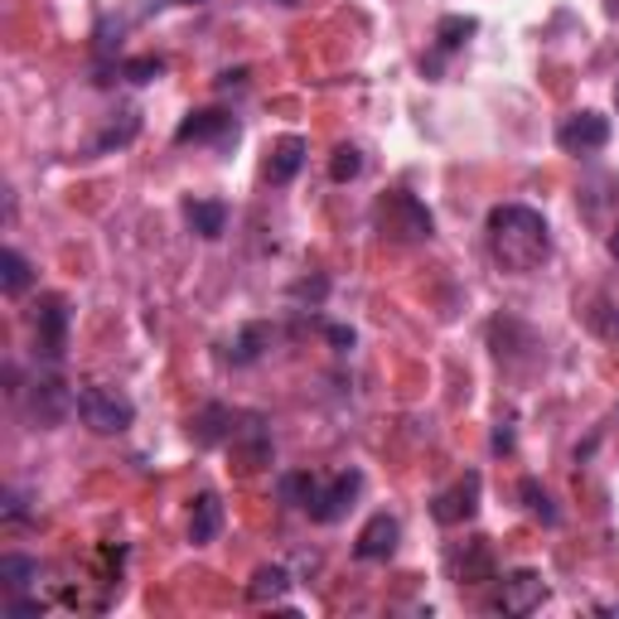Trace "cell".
Here are the masks:
<instances>
[{"label":"cell","instance_id":"cell-18","mask_svg":"<svg viewBox=\"0 0 619 619\" xmlns=\"http://www.w3.org/2000/svg\"><path fill=\"white\" fill-rule=\"evenodd\" d=\"M0 286H6V295H24V291H30V262H24L16 247L0 252Z\"/></svg>","mask_w":619,"mask_h":619},{"label":"cell","instance_id":"cell-2","mask_svg":"<svg viewBox=\"0 0 619 619\" xmlns=\"http://www.w3.org/2000/svg\"><path fill=\"white\" fill-rule=\"evenodd\" d=\"M78 416H82V426L97 431V435H117V431H126L136 421V406H131L126 392L92 383V387L78 392Z\"/></svg>","mask_w":619,"mask_h":619},{"label":"cell","instance_id":"cell-21","mask_svg":"<svg viewBox=\"0 0 619 619\" xmlns=\"http://www.w3.org/2000/svg\"><path fill=\"white\" fill-rule=\"evenodd\" d=\"M140 131V111H121V121H111L102 136H97V150H111V146H131Z\"/></svg>","mask_w":619,"mask_h":619},{"label":"cell","instance_id":"cell-5","mask_svg":"<svg viewBox=\"0 0 619 619\" xmlns=\"http://www.w3.org/2000/svg\"><path fill=\"white\" fill-rule=\"evenodd\" d=\"M73 406H78L73 392H68L59 377H35V383H30V397H24V416H30L39 431H53V426H63Z\"/></svg>","mask_w":619,"mask_h":619},{"label":"cell","instance_id":"cell-27","mask_svg":"<svg viewBox=\"0 0 619 619\" xmlns=\"http://www.w3.org/2000/svg\"><path fill=\"white\" fill-rule=\"evenodd\" d=\"M39 610H45L39 600H10V605H6V615H39Z\"/></svg>","mask_w":619,"mask_h":619},{"label":"cell","instance_id":"cell-20","mask_svg":"<svg viewBox=\"0 0 619 619\" xmlns=\"http://www.w3.org/2000/svg\"><path fill=\"white\" fill-rule=\"evenodd\" d=\"M315 489H320V480H310V474H281L276 494L286 499L291 509H310V499H315Z\"/></svg>","mask_w":619,"mask_h":619},{"label":"cell","instance_id":"cell-9","mask_svg":"<svg viewBox=\"0 0 619 619\" xmlns=\"http://www.w3.org/2000/svg\"><path fill=\"white\" fill-rule=\"evenodd\" d=\"M542 600H547L542 571H509L499 581V610L503 615H532Z\"/></svg>","mask_w":619,"mask_h":619},{"label":"cell","instance_id":"cell-16","mask_svg":"<svg viewBox=\"0 0 619 619\" xmlns=\"http://www.w3.org/2000/svg\"><path fill=\"white\" fill-rule=\"evenodd\" d=\"M228 131H233V117H223V111H189V117L179 121L175 140L189 146V140H214V136H228Z\"/></svg>","mask_w":619,"mask_h":619},{"label":"cell","instance_id":"cell-11","mask_svg":"<svg viewBox=\"0 0 619 619\" xmlns=\"http://www.w3.org/2000/svg\"><path fill=\"white\" fill-rule=\"evenodd\" d=\"M233 455H237V470L252 474L272 460V435L262 431V421H247V426L233 431Z\"/></svg>","mask_w":619,"mask_h":619},{"label":"cell","instance_id":"cell-8","mask_svg":"<svg viewBox=\"0 0 619 619\" xmlns=\"http://www.w3.org/2000/svg\"><path fill=\"white\" fill-rule=\"evenodd\" d=\"M480 513V474H460L455 484L445 489V494H435L431 503V518L435 523H445V528H460V523H470V518Z\"/></svg>","mask_w":619,"mask_h":619},{"label":"cell","instance_id":"cell-6","mask_svg":"<svg viewBox=\"0 0 619 619\" xmlns=\"http://www.w3.org/2000/svg\"><path fill=\"white\" fill-rule=\"evenodd\" d=\"M363 494V474L358 470H344V474H334L330 484H320L315 489V499H310V518L315 523H340V518L354 509V499Z\"/></svg>","mask_w":619,"mask_h":619},{"label":"cell","instance_id":"cell-26","mask_svg":"<svg viewBox=\"0 0 619 619\" xmlns=\"http://www.w3.org/2000/svg\"><path fill=\"white\" fill-rule=\"evenodd\" d=\"M165 73V63L155 59V53H146V59H131V63H121V78L126 82H150V78H160Z\"/></svg>","mask_w":619,"mask_h":619},{"label":"cell","instance_id":"cell-28","mask_svg":"<svg viewBox=\"0 0 619 619\" xmlns=\"http://www.w3.org/2000/svg\"><path fill=\"white\" fill-rule=\"evenodd\" d=\"M610 257H615V262H619V228H615V233H610Z\"/></svg>","mask_w":619,"mask_h":619},{"label":"cell","instance_id":"cell-14","mask_svg":"<svg viewBox=\"0 0 619 619\" xmlns=\"http://www.w3.org/2000/svg\"><path fill=\"white\" fill-rule=\"evenodd\" d=\"M305 140L301 136H286V140H276L272 146V160H266V179L272 185H291L295 175H301V165H305Z\"/></svg>","mask_w":619,"mask_h":619},{"label":"cell","instance_id":"cell-7","mask_svg":"<svg viewBox=\"0 0 619 619\" xmlns=\"http://www.w3.org/2000/svg\"><path fill=\"white\" fill-rule=\"evenodd\" d=\"M557 146L567 155H596L610 146V117H600V111H576L557 126Z\"/></svg>","mask_w":619,"mask_h":619},{"label":"cell","instance_id":"cell-25","mask_svg":"<svg viewBox=\"0 0 619 619\" xmlns=\"http://www.w3.org/2000/svg\"><path fill=\"white\" fill-rule=\"evenodd\" d=\"M474 30H480V24H474L470 16H445V20H441V30H435V39H441V49H460Z\"/></svg>","mask_w":619,"mask_h":619},{"label":"cell","instance_id":"cell-31","mask_svg":"<svg viewBox=\"0 0 619 619\" xmlns=\"http://www.w3.org/2000/svg\"><path fill=\"white\" fill-rule=\"evenodd\" d=\"M281 6H295V0H281Z\"/></svg>","mask_w":619,"mask_h":619},{"label":"cell","instance_id":"cell-13","mask_svg":"<svg viewBox=\"0 0 619 619\" xmlns=\"http://www.w3.org/2000/svg\"><path fill=\"white\" fill-rule=\"evenodd\" d=\"M218 532H223V499L199 494L194 499V513H189V542L208 547V542H218Z\"/></svg>","mask_w":619,"mask_h":619},{"label":"cell","instance_id":"cell-30","mask_svg":"<svg viewBox=\"0 0 619 619\" xmlns=\"http://www.w3.org/2000/svg\"><path fill=\"white\" fill-rule=\"evenodd\" d=\"M185 6H199V0H185Z\"/></svg>","mask_w":619,"mask_h":619},{"label":"cell","instance_id":"cell-19","mask_svg":"<svg viewBox=\"0 0 619 619\" xmlns=\"http://www.w3.org/2000/svg\"><path fill=\"white\" fill-rule=\"evenodd\" d=\"M0 581H6V590H24V586H35V581H39V561L6 552V557H0Z\"/></svg>","mask_w":619,"mask_h":619},{"label":"cell","instance_id":"cell-1","mask_svg":"<svg viewBox=\"0 0 619 619\" xmlns=\"http://www.w3.org/2000/svg\"><path fill=\"white\" fill-rule=\"evenodd\" d=\"M489 252L503 272H532L552 257V233L547 218L528 204H499L489 214Z\"/></svg>","mask_w":619,"mask_h":619},{"label":"cell","instance_id":"cell-4","mask_svg":"<svg viewBox=\"0 0 619 619\" xmlns=\"http://www.w3.org/2000/svg\"><path fill=\"white\" fill-rule=\"evenodd\" d=\"M35 354L59 363L63 348H68V301L63 295H45V301L35 305Z\"/></svg>","mask_w":619,"mask_h":619},{"label":"cell","instance_id":"cell-23","mask_svg":"<svg viewBox=\"0 0 619 619\" xmlns=\"http://www.w3.org/2000/svg\"><path fill=\"white\" fill-rule=\"evenodd\" d=\"M518 494H523L528 499V513L532 518H542V523H557V509H552V494H547V489L538 484V480H523V484H518Z\"/></svg>","mask_w":619,"mask_h":619},{"label":"cell","instance_id":"cell-3","mask_svg":"<svg viewBox=\"0 0 619 619\" xmlns=\"http://www.w3.org/2000/svg\"><path fill=\"white\" fill-rule=\"evenodd\" d=\"M377 228H383L387 237H397V243H426V237L435 233V218L431 208L416 199V194H387L383 204H377Z\"/></svg>","mask_w":619,"mask_h":619},{"label":"cell","instance_id":"cell-12","mask_svg":"<svg viewBox=\"0 0 619 619\" xmlns=\"http://www.w3.org/2000/svg\"><path fill=\"white\" fill-rule=\"evenodd\" d=\"M233 412L228 406H218V402H208V406H199L194 412V421H189V435H194V445H223V441H233Z\"/></svg>","mask_w":619,"mask_h":619},{"label":"cell","instance_id":"cell-17","mask_svg":"<svg viewBox=\"0 0 619 619\" xmlns=\"http://www.w3.org/2000/svg\"><path fill=\"white\" fill-rule=\"evenodd\" d=\"M291 590V576H286V567H257L252 571V581H247V596L252 600H281Z\"/></svg>","mask_w":619,"mask_h":619},{"label":"cell","instance_id":"cell-15","mask_svg":"<svg viewBox=\"0 0 619 619\" xmlns=\"http://www.w3.org/2000/svg\"><path fill=\"white\" fill-rule=\"evenodd\" d=\"M185 223L199 237H208V243H214V237H223V228H228V208H223L218 199H189L185 204Z\"/></svg>","mask_w":619,"mask_h":619},{"label":"cell","instance_id":"cell-22","mask_svg":"<svg viewBox=\"0 0 619 619\" xmlns=\"http://www.w3.org/2000/svg\"><path fill=\"white\" fill-rule=\"evenodd\" d=\"M363 175V155H358V146H340L330 155V179L334 185H348V179H358Z\"/></svg>","mask_w":619,"mask_h":619},{"label":"cell","instance_id":"cell-24","mask_svg":"<svg viewBox=\"0 0 619 619\" xmlns=\"http://www.w3.org/2000/svg\"><path fill=\"white\" fill-rule=\"evenodd\" d=\"M257 344H272V330H266V325H247L243 334H237V344H233V363H252V358L262 354Z\"/></svg>","mask_w":619,"mask_h":619},{"label":"cell","instance_id":"cell-29","mask_svg":"<svg viewBox=\"0 0 619 619\" xmlns=\"http://www.w3.org/2000/svg\"><path fill=\"white\" fill-rule=\"evenodd\" d=\"M615 107H619V88H615Z\"/></svg>","mask_w":619,"mask_h":619},{"label":"cell","instance_id":"cell-10","mask_svg":"<svg viewBox=\"0 0 619 619\" xmlns=\"http://www.w3.org/2000/svg\"><path fill=\"white\" fill-rule=\"evenodd\" d=\"M397 538H402V523L392 513H373L369 523H363L358 542H354V557L358 561H387L397 552Z\"/></svg>","mask_w":619,"mask_h":619}]
</instances>
